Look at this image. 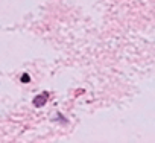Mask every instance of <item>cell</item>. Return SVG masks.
I'll list each match as a JSON object with an SVG mask.
<instances>
[{
  "mask_svg": "<svg viewBox=\"0 0 155 143\" xmlns=\"http://www.w3.org/2000/svg\"><path fill=\"white\" fill-rule=\"evenodd\" d=\"M47 98H49L47 93H41V95H38V96L34 99V105H35V107H43V105L47 102Z\"/></svg>",
  "mask_w": 155,
  "mask_h": 143,
  "instance_id": "cell-1",
  "label": "cell"
},
{
  "mask_svg": "<svg viewBox=\"0 0 155 143\" xmlns=\"http://www.w3.org/2000/svg\"><path fill=\"white\" fill-rule=\"evenodd\" d=\"M21 81H23V82H28V81H29V76H28V75H25V76L21 78Z\"/></svg>",
  "mask_w": 155,
  "mask_h": 143,
  "instance_id": "cell-2",
  "label": "cell"
}]
</instances>
